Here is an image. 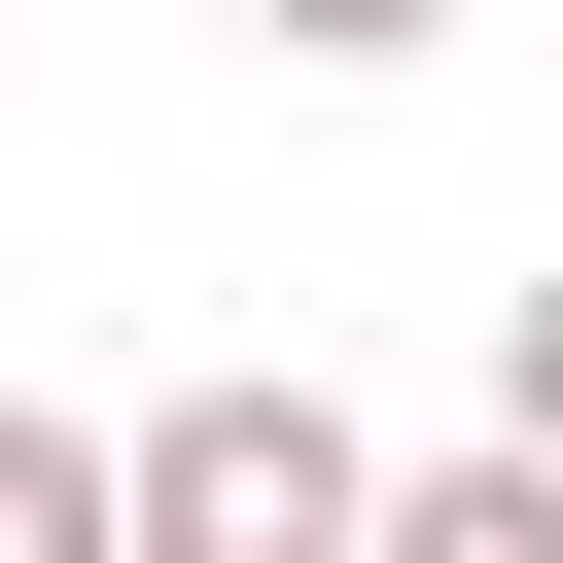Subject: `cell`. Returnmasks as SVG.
Returning <instances> with one entry per match:
<instances>
[{
	"mask_svg": "<svg viewBox=\"0 0 563 563\" xmlns=\"http://www.w3.org/2000/svg\"><path fill=\"white\" fill-rule=\"evenodd\" d=\"M352 493H387V422H352V387H282V352L106 422V528H141V563H352Z\"/></svg>",
	"mask_w": 563,
	"mask_h": 563,
	"instance_id": "1",
	"label": "cell"
},
{
	"mask_svg": "<svg viewBox=\"0 0 563 563\" xmlns=\"http://www.w3.org/2000/svg\"><path fill=\"white\" fill-rule=\"evenodd\" d=\"M352 563H563V457H387Z\"/></svg>",
	"mask_w": 563,
	"mask_h": 563,
	"instance_id": "2",
	"label": "cell"
},
{
	"mask_svg": "<svg viewBox=\"0 0 563 563\" xmlns=\"http://www.w3.org/2000/svg\"><path fill=\"white\" fill-rule=\"evenodd\" d=\"M0 563H141L106 528V422H0Z\"/></svg>",
	"mask_w": 563,
	"mask_h": 563,
	"instance_id": "3",
	"label": "cell"
},
{
	"mask_svg": "<svg viewBox=\"0 0 563 563\" xmlns=\"http://www.w3.org/2000/svg\"><path fill=\"white\" fill-rule=\"evenodd\" d=\"M493 457H563V282H493Z\"/></svg>",
	"mask_w": 563,
	"mask_h": 563,
	"instance_id": "4",
	"label": "cell"
},
{
	"mask_svg": "<svg viewBox=\"0 0 563 563\" xmlns=\"http://www.w3.org/2000/svg\"><path fill=\"white\" fill-rule=\"evenodd\" d=\"M246 35H282V70H422L457 0H246Z\"/></svg>",
	"mask_w": 563,
	"mask_h": 563,
	"instance_id": "5",
	"label": "cell"
}]
</instances>
